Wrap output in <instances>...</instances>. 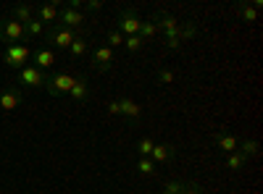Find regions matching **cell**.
<instances>
[{
    "instance_id": "1",
    "label": "cell",
    "mask_w": 263,
    "mask_h": 194,
    "mask_svg": "<svg viewBox=\"0 0 263 194\" xmlns=\"http://www.w3.org/2000/svg\"><path fill=\"white\" fill-rule=\"evenodd\" d=\"M42 37L48 39V48H50V50H69V45L77 39V32H74V29H66V27H61V24H53Z\"/></svg>"
},
{
    "instance_id": "2",
    "label": "cell",
    "mask_w": 263,
    "mask_h": 194,
    "mask_svg": "<svg viewBox=\"0 0 263 194\" xmlns=\"http://www.w3.org/2000/svg\"><path fill=\"white\" fill-rule=\"evenodd\" d=\"M29 60H32V48L29 45H8L3 50V63L8 69L21 71L24 66H29Z\"/></svg>"
},
{
    "instance_id": "3",
    "label": "cell",
    "mask_w": 263,
    "mask_h": 194,
    "mask_svg": "<svg viewBox=\"0 0 263 194\" xmlns=\"http://www.w3.org/2000/svg\"><path fill=\"white\" fill-rule=\"evenodd\" d=\"M74 79H77V76H71L69 71H58L55 76L48 79L45 90H48L50 97H66V95H69V90L74 87Z\"/></svg>"
},
{
    "instance_id": "4",
    "label": "cell",
    "mask_w": 263,
    "mask_h": 194,
    "mask_svg": "<svg viewBox=\"0 0 263 194\" xmlns=\"http://www.w3.org/2000/svg\"><path fill=\"white\" fill-rule=\"evenodd\" d=\"M140 24H142V18L137 16V11L135 8H124L119 13V18H116V27L114 29H119L126 37H135V34H140Z\"/></svg>"
},
{
    "instance_id": "5",
    "label": "cell",
    "mask_w": 263,
    "mask_h": 194,
    "mask_svg": "<svg viewBox=\"0 0 263 194\" xmlns=\"http://www.w3.org/2000/svg\"><path fill=\"white\" fill-rule=\"evenodd\" d=\"M0 39L3 42H11V45H24V24H18L13 18H3L0 21Z\"/></svg>"
},
{
    "instance_id": "6",
    "label": "cell",
    "mask_w": 263,
    "mask_h": 194,
    "mask_svg": "<svg viewBox=\"0 0 263 194\" xmlns=\"http://www.w3.org/2000/svg\"><path fill=\"white\" fill-rule=\"evenodd\" d=\"M48 74L45 71H40V69H34L32 63L29 66H24L18 71V84H24V87H32V90H45V84H48Z\"/></svg>"
},
{
    "instance_id": "7",
    "label": "cell",
    "mask_w": 263,
    "mask_h": 194,
    "mask_svg": "<svg viewBox=\"0 0 263 194\" xmlns=\"http://www.w3.org/2000/svg\"><path fill=\"white\" fill-rule=\"evenodd\" d=\"M114 60H116V55H114V50L108 48V45H95L92 48V69L95 71H100V74L111 71Z\"/></svg>"
},
{
    "instance_id": "8",
    "label": "cell",
    "mask_w": 263,
    "mask_h": 194,
    "mask_svg": "<svg viewBox=\"0 0 263 194\" xmlns=\"http://www.w3.org/2000/svg\"><path fill=\"white\" fill-rule=\"evenodd\" d=\"M58 24L61 27H66V29H82L84 27V16H82V11H71V8H58Z\"/></svg>"
},
{
    "instance_id": "9",
    "label": "cell",
    "mask_w": 263,
    "mask_h": 194,
    "mask_svg": "<svg viewBox=\"0 0 263 194\" xmlns=\"http://www.w3.org/2000/svg\"><path fill=\"white\" fill-rule=\"evenodd\" d=\"M55 60H58V53L50 50V48H37V50H32V66L40 69V71L50 69Z\"/></svg>"
},
{
    "instance_id": "10",
    "label": "cell",
    "mask_w": 263,
    "mask_h": 194,
    "mask_svg": "<svg viewBox=\"0 0 263 194\" xmlns=\"http://www.w3.org/2000/svg\"><path fill=\"white\" fill-rule=\"evenodd\" d=\"M21 100H24V95H21V90H16V87L0 90V111H16V107L21 105Z\"/></svg>"
},
{
    "instance_id": "11",
    "label": "cell",
    "mask_w": 263,
    "mask_h": 194,
    "mask_svg": "<svg viewBox=\"0 0 263 194\" xmlns=\"http://www.w3.org/2000/svg\"><path fill=\"white\" fill-rule=\"evenodd\" d=\"M213 144L221 149V153H227V155H232V153H237V144H239V139L234 137V134H229L227 128H221V132H216L213 134Z\"/></svg>"
},
{
    "instance_id": "12",
    "label": "cell",
    "mask_w": 263,
    "mask_h": 194,
    "mask_svg": "<svg viewBox=\"0 0 263 194\" xmlns=\"http://www.w3.org/2000/svg\"><path fill=\"white\" fill-rule=\"evenodd\" d=\"M150 21L156 24L158 32L163 29V34H168V32H174V29L179 27V18H177V16H171V13H166V11H156V13L150 16Z\"/></svg>"
},
{
    "instance_id": "13",
    "label": "cell",
    "mask_w": 263,
    "mask_h": 194,
    "mask_svg": "<svg viewBox=\"0 0 263 194\" xmlns=\"http://www.w3.org/2000/svg\"><path fill=\"white\" fill-rule=\"evenodd\" d=\"M174 158H177V147L168 144V142L156 144V147H153V153H150V160L156 163V165H161V163H171Z\"/></svg>"
},
{
    "instance_id": "14",
    "label": "cell",
    "mask_w": 263,
    "mask_h": 194,
    "mask_svg": "<svg viewBox=\"0 0 263 194\" xmlns=\"http://www.w3.org/2000/svg\"><path fill=\"white\" fill-rule=\"evenodd\" d=\"M66 97H71L79 105H84L87 100H90V81H87V76H77L74 79V87L69 90V95H66Z\"/></svg>"
},
{
    "instance_id": "15",
    "label": "cell",
    "mask_w": 263,
    "mask_h": 194,
    "mask_svg": "<svg viewBox=\"0 0 263 194\" xmlns=\"http://www.w3.org/2000/svg\"><path fill=\"white\" fill-rule=\"evenodd\" d=\"M34 18L40 21L42 27L45 24H58V0H53V3H45V6H40L34 11Z\"/></svg>"
},
{
    "instance_id": "16",
    "label": "cell",
    "mask_w": 263,
    "mask_h": 194,
    "mask_svg": "<svg viewBox=\"0 0 263 194\" xmlns=\"http://www.w3.org/2000/svg\"><path fill=\"white\" fill-rule=\"evenodd\" d=\"M234 11H237V16L242 21H248V24H255L258 21V8L250 3V0H239V3L234 6Z\"/></svg>"
},
{
    "instance_id": "17",
    "label": "cell",
    "mask_w": 263,
    "mask_h": 194,
    "mask_svg": "<svg viewBox=\"0 0 263 194\" xmlns=\"http://www.w3.org/2000/svg\"><path fill=\"white\" fill-rule=\"evenodd\" d=\"M197 34H200V27H197V21H182L179 24V42L184 45V42H190V39H195Z\"/></svg>"
},
{
    "instance_id": "18",
    "label": "cell",
    "mask_w": 263,
    "mask_h": 194,
    "mask_svg": "<svg viewBox=\"0 0 263 194\" xmlns=\"http://www.w3.org/2000/svg\"><path fill=\"white\" fill-rule=\"evenodd\" d=\"M119 105H121V116H129V118H135V121L142 116V107L132 97H119Z\"/></svg>"
},
{
    "instance_id": "19",
    "label": "cell",
    "mask_w": 263,
    "mask_h": 194,
    "mask_svg": "<svg viewBox=\"0 0 263 194\" xmlns=\"http://www.w3.org/2000/svg\"><path fill=\"white\" fill-rule=\"evenodd\" d=\"M90 53V42H87V37H79L77 34V39L69 45V55L71 58H82V55H87Z\"/></svg>"
},
{
    "instance_id": "20",
    "label": "cell",
    "mask_w": 263,
    "mask_h": 194,
    "mask_svg": "<svg viewBox=\"0 0 263 194\" xmlns=\"http://www.w3.org/2000/svg\"><path fill=\"white\" fill-rule=\"evenodd\" d=\"M32 18H34V8L29 3H21V6L13 8V21H18V24H27Z\"/></svg>"
},
{
    "instance_id": "21",
    "label": "cell",
    "mask_w": 263,
    "mask_h": 194,
    "mask_svg": "<svg viewBox=\"0 0 263 194\" xmlns=\"http://www.w3.org/2000/svg\"><path fill=\"white\" fill-rule=\"evenodd\" d=\"M237 153L245 155V158H255L258 155V142L255 139H242V142L237 144Z\"/></svg>"
},
{
    "instance_id": "22",
    "label": "cell",
    "mask_w": 263,
    "mask_h": 194,
    "mask_svg": "<svg viewBox=\"0 0 263 194\" xmlns=\"http://www.w3.org/2000/svg\"><path fill=\"white\" fill-rule=\"evenodd\" d=\"M24 34H27V39H37V37L45 34V27H42L37 18H32V21H27V24H24Z\"/></svg>"
},
{
    "instance_id": "23",
    "label": "cell",
    "mask_w": 263,
    "mask_h": 194,
    "mask_svg": "<svg viewBox=\"0 0 263 194\" xmlns=\"http://www.w3.org/2000/svg\"><path fill=\"white\" fill-rule=\"evenodd\" d=\"M174 79H177V74H174L171 69H166V66H161V69L156 71V84H158V87H166V84H174Z\"/></svg>"
},
{
    "instance_id": "24",
    "label": "cell",
    "mask_w": 263,
    "mask_h": 194,
    "mask_svg": "<svg viewBox=\"0 0 263 194\" xmlns=\"http://www.w3.org/2000/svg\"><path fill=\"white\" fill-rule=\"evenodd\" d=\"M156 168H158V165L153 163L150 158H140V160H137V174H140V176H153V174H156Z\"/></svg>"
},
{
    "instance_id": "25",
    "label": "cell",
    "mask_w": 263,
    "mask_h": 194,
    "mask_svg": "<svg viewBox=\"0 0 263 194\" xmlns=\"http://www.w3.org/2000/svg\"><path fill=\"white\" fill-rule=\"evenodd\" d=\"M245 165H248V158H245V155H239V153L227 155V168H232V170H242Z\"/></svg>"
},
{
    "instance_id": "26",
    "label": "cell",
    "mask_w": 263,
    "mask_h": 194,
    "mask_svg": "<svg viewBox=\"0 0 263 194\" xmlns=\"http://www.w3.org/2000/svg\"><path fill=\"white\" fill-rule=\"evenodd\" d=\"M142 45H145V39H142L140 34H135V37H124V48H126L129 53H140Z\"/></svg>"
},
{
    "instance_id": "27",
    "label": "cell",
    "mask_w": 263,
    "mask_h": 194,
    "mask_svg": "<svg viewBox=\"0 0 263 194\" xmlns=\"http://www.w3.org/2000/svg\"><path fill=\"white\" fill-rule=\"evenodd\" d=\"M105 45L111 48V50H114V48H121V45H124V34H121L119 29H111V32L105 34Z\"/></svg>"
},
{
    "instance_id": "28",
    "label": "cell",
    "mask_w": 263,
    "mask_h": 194,
    "mask_svg": "<svg viewBox=\"0 0 263 194\" xmlns=\"http://www.w3.org/2000/svg\"><path fill=\"white\" fill-rule=\"evenodd\" d=\"M156 34H158L156 24H153L150 18H145L142 24H140V37H142V39H153V37H156Z\"/></svg>"
},
{
    "instance_id": "29",
    "label": "cell",
    "mask_w": 263,
    "mask_h": 194,
    "mask_svg": "<svg viewBox=\"0 0 263 194\" xmlns=\"http://www.w3.org/2000/svg\"><path fill=\"white\" fill-rule=\"evenodd\" d=\"M153 147H156V142H153L150 137H142V139L137 142V153H140V158H150Z\"/></svg>"
},
{
    "instance_id": "30",
    "label": "cell",
    "mask_w": 263,
    "mask_h": 194,
    "mask_svg": "<svg viewBox=\"0 0 263 194\" xmlns=\"http://www.w3.org/2000/svg\"><path fill=\"white\" fill-rule=\"evenodd\" d=\"M182 189H184V181L182 179H171V181L163 184V191H168V194H179Z\"/></svg>"
},
{
    "instance_id": "31",
    "label": "cell",
    "mask_w": 263,
    "mask_h": 194,
    "mask_svg": "<svg viewBox=\"0 0 263 194\" xmlns=\"http://www.w3.org/2000/svg\"><path fill=\"white\" fill-rule=\"evenodd\" d=\"M179 194H205V189L197 184V181H184V189Z\"/></svg>"
},
{
    "instance_id": "32",
    "label": "cell",
    "mask_w": 263,
    "mask_h": 194,
    "mask_svg": "<svg viewBox=\"0 0 263 194\" xmlns=\"http://www.w3.org/2000/svg\"><path fill=\"white\" fill-rule=\"evenodd\" d=\"M105 107H108V113H111V116H121V105H119V100H108Z\"/></svg>"
},
{
    "instance_id": "33",
    "label": "cell",
    "mask_w": 263,
    "mask_h": 194,
    "mask_svg": "<svg viewBox=\"0 0 263 194\" xmlns=\"http://www.w3.org/2000/svg\"><path fill=\"white\" fill-rule=\"evenodd\" d=\"M84 8H87V11H100V8H103V0H87Z\"/></svg>"
},
{
    "instance_id": "34",
    "label": "cell",
    "mask_w": 263,
    "mask_h": 194,
    "mask_svg": "<svg viewBox=\"0 0 263 194\" xmlns=\"http://www.w3.org/2000/svg\"><path fill=\"white\" fill-rule=\"evenodd\" d=\"M163 48H166L168 53H174V50H179V48H182V42H179V39H166V45H163Z\"/></svg>"
},
{
    "instance_id": "35",
    "label": "cell",
    "mask_w": 263,
    "mask_h": 194,
    "mask_svg": "<svg viewBox=\"0 0 263 194\" xmlns=\"http://www.w3.org/2000/svg\"><path fill=\"white\" fill-rule=\"evenodd\" d=\"M161 194H168V191H161Z\"/></svg>"
},
{
    "instance_id": "36",
    "label": "cell",
    "mask_w": 263,
    "mask_h": 194,
    "mask_svg": "<svg viewBox=\"0 0 263 194\" xmlns=\"http://www.w3.org/2000/svg\"><path fill=\"white\" fill-rule=\"evenodd\" d=\"M0 113H3V111H0Z\"/></svg>"
}]
</instances>
